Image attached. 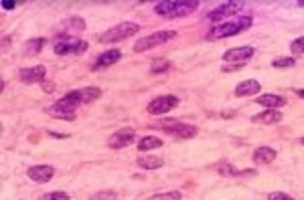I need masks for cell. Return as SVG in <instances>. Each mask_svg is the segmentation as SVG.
<instances>
[{"mask_svg":"<svg viewBox=\"0 0 304 200\" xmlns=\"http://www.w3.org/2000/svg\"><path fill=\"white\" fill-rule=\"evenodd\" d=\"M276 156H278V152L274 150V148H268V146H262V148H256V152H254V162L256 164H272L274 160H276Z\"/></svg>","mask_w":304,"mask_h":200,"instance_id":"obj_16","label":"cell"},{"mask_svg":"<svg viewBox=\"0 0 304 200\" xmlns=\"http://www.w3.org/2000/svg\"><path fill=\"white\" fill-rule=\"evenodd\" d=\"M26 174H28V178H31V180H35V182H41V184H45V182H49V180L53 178L55 170H53V166H47V164H39V166H31V168L26 170Z\"/></svg>","mask_w":304,"mask_h":200,"instance_id":"obj_13","label":"cell"},{"mask_svg":"<svg viewBox=\"0 0 304 200\" xmlns=\"http://www.w3.org/2000/svg\"><path fill=\"white\" fill-rule=\"evenodd\" d=\"M176 105H178V99L174 95H160V97L152 99L150 103H148V113H152V115H162V113L172 111Z\"/></svg>","mask_w":304,"mask_h":200,"instance_id":"obj_9","label":"cell"},{"mask_svg":"<svg viewBox=\"0 0 304 200\" xmlns=\"http://www.w3.org/2000/svg\"><path fill=\"white\" fill-rule=\"evenodd\" d=\"M18 77L22 83H43L45 77H47V69L43 65H37V67H22L18 71Z\"/></svg>","mask_w":304,"mask_h":200,"instance_id":"obj_10","label":"cell"},{"mask_svg":"<svg viewBox=\"0 0 304 200\" xmlns=\"http://www.w3.org/2000/svg\"><path fill=\"white\" fill-rule=\"evenodd\" d=\"M138 32H140V24H136V22H120V24L108 28V30L100 36V43H104V45L120 43V41L130 38V36H134V34H138Z\"/></svg>","mask_w":304,"mask_h":200,"instance_id":"obj_4","label":"cell"},{"mask_svg":"<svg viewBox=\"0 0 304 200\" xmlns=\"http://www.w3.org/2000/svg\"><path fill=\"white\" fill-rule=\"evenodd\" d=\"M262 89V85H260V81H256V79H246V81H241L237 87H235V95L237 97H246V95H256L258 91Z\"/></svg>","mask_w":304,"mask_h":200,"instance_id":"obj_17","label":"cell"},{"mask_svg":"<svg viewBox=\"0 0 304 200\" xmlns=\"http://www.w3.org/2000/svg\"><path fill=\"white\" fill-rule=\"evenodd\" d=\"M290 53L292 55H302L304 53V36H298L290 43Z\"/></svg>","mask_w":304,"mask_h":200,"instance_id":"obj_24","label":"cell"},{"mask_svg":"<svg viewBox=\"0 0 304 200\" xmlns=\"http://www.w3.org/2000/svg\"><path fill=\"white\" fill-rule=\"evenodd\" d=\"M294 93H296V95H298V97H304V89H296V91H294Z\"/></svg>","mask_w":304,"mask_h":200,"instance_id":"obj_35","label":"cell"},{"mask_svg":"<svg viewBox=\"0 0 304 200\" xmlns=\"http://www.w3.org/2000/svg\"><path fill=\"white\" fill-rule=\"evenodd\" d=\"M254 55H256V49H254V47H235V49L225 51L223 61H227V63H246V61H250Z\"/></svg>","mask_w":304,"mask_h":200,"instance_id":"obj_11","label":"cell"},{"mask_svg":"<svg viewBox=\"0 0 304 200\" xmlns=\"http://www.w3.org/2000/svg\"><path fill=\"white\" fill-rule=\"evenodd\" d=\"M138 166L140 168H144V170H158V168H162V160L160 158H156V156H138Z\"/></svg>","mask_w":304,"mask_h":200,"instance_id":"obj_19","label":"cell"},{"mask_svg":"<svg viewBox=\"0 0 304 200\" xmlns=\"http://www.w3.org/2000/svg\"><path fill=\"white\" fill-rule=\"evenodd\" d=\"M294 59L292 57H282V59H274L272 61V65L276 67V69H280V67H294Z\"/></svg>","mask_w":304,"mask_h":200,"instance_id":"obj_26","label":"cell"},{"mask_svg":"<svg viewBox=\"0 0 304 200\" xmlns=\"http://www.w3.org/2000/svg\"><path fill=\"white\" fill-rule=\"evenodd\" d=\"M160 146H162V140L156 138V136H144V138L138 142V150H140V152H148V150L160 148Z\"/></svg>","mask_w":304,"mask_h":200,"instance_id":"obj_20","label":"cell"},{"mask_svg":"<svg viewBox=\"0 0 304 200\" xmlns=\"http://www.w3.org/2000/svg\"><path fill=\"white\" fill-rule=\"evenodd\" d=\"M244 8V2H239V0H229V2H223V4H219L215 10H211V12H207V20H211V22H221L223 18H227V16H231V14H235V12H239Z\"/></svg>","mask_w":304,"mask_h":200,"instance_id":"obj_8","label":"cell"},{"mask_svg":"<svg viewBox=\"0 0 304 200\" xmlns=\"http://www.w3.org/2000/svg\"><path fill=\"white\" fill-rule=\"evenodd\" d=\"M298 6H302V8H304V0H300V2H298Z\"/></svg>","mask_w":304,"mask_h":200,"instance_id":"obj_36","label":"cell"},{"mask_svg":"<svg viewBox=\"0 0 304 200\" xmlns=\"http://www.w3.org/2000/svg\"><path fill=\"white\" fill-rule=\"evenodd\" d=\"M77 91H79V97H81L83 103H89V101H94L102 95L100 87H83V89H77Z\"/></svg>","mask_w":304,"mask_h":200,"instance_id":"obj_21","label":"cell"},{"mask_svg":"<svg viewBox=\"0 0 304 200\" xmlns=\"http://www.w3.org/2000/svg\"><path fill=\"white\" fill-rule=\"evenodd\" d=\"M114 198H116L114 192H104V194H96L92 200H114Z\"/></svg>","mask_w":304,"mask_h":200,"instance_id":"obj_31","label":"cell"},{"mask_svg":"<svg viewBox=\"0 0 304 200\" xmlns=\"http://www.w3.org/2000/svg\"><path fill=\"white\" fill-rule=\"evenodd\" d=\"M158 128L164 130V132L170 134V136H178V138H185V140L195 138V136L199 134V130H197L195 126L185 124V122H178V119H166V122H160Z\"/></svg>","mask_w":304,"mask_h":200,"instance_id":"obj_6","label":"cell"},{"mask_svg":"<svg viewBox=\"0 0 304 200\" xmlns=\"http://www.w3.org/2000/svg\"><path fill=\"white\" fill-rule=\"evenodd\" d=\"M148 200H180V192L172 190V192H162V194H154Z\"/></svg>","mask_w":304,"mask_h":200,"instance_id":"obj_25","label":"cell"},{"mask_svg":"<svg viewBox=\"0 0 304 200\" xmlns=\"http://www.w3.org/2000/svg\"><path fill=\"white\" fill-rule=\"evenodd\" d=\"M172 69V65L168 63V61H156V63H152V73L156 75V73H166V71H170Z\"/></svg>","mask_w":304,"mask_h":200,"instance_id":"obj_23","label":"cell"},{"mask_svg":"<svg viewBox=\"0 0 304 200\" xmlns=\"http://www.w3.org/2000/svg\"><path fill=\"white\" fill-rule=\"evenodd\" d=\"M43 89H45L47 93H51V91H53V83H45V81H43Z\"/></svg>","mask_w":304,"mask_h":200,"instance_id":"obj_33","label":"cell"},{"mask_svg":"<svg viewBox=\"0 0 304 200\" xmlns=\"http://www.w3.org/2000/svg\"><path fill=\"white\" fill-rule=\"evenodd\" d=\"M252 119H254V122H258V124L272 126V124H280V122L284 119V115H282L278 109H266V111H262V113H258V115H254Z\"/></svg>","mask_w":304,"mask_h":200,"instance_id":"obj_18","label":"cell"},{"mask_svg":"<svg viewBox=\"0 0 304 200\" xmlns=\"http://www.w3.org/2000/svg\"><path fill=\"white\" fill-rule=\"evenodd\" d=\"M81 103H83V101H81L77 89H75V91H67L59 101H55V103L47 109V113H51V115H55V117H59V119L71 122L73 115H75V109H77Z\"/></svg>","mask_w":304,"mask_h":200,"instance_id":"obj_1","label":"cell"},{"mask_svg":"<svg viewBox=\"0 0 304 200\" xmlns=\"http://www.w3.org/2000/svg\"><path fill=\"white\" fill-rule=\"evenodd\" d=\"M199 8L197 0H162L154 6V12L160 16H187Z\"/></svg>","mask_w":304,"mask_h":200,"instance_id":"obj_2","label":"cell"},{"mask_svg":"<svg viewBox=\"0 0 304 200\" xmlns=\"http://www.w3.org/2000/svg\"><path fill=\"white\" fill-rule=\"evenodd\" d=\"M65 26L71 28V30H83V28H85V22H83V18H69Z\"/></svg>","mask_w":304,"mask_h":200,"instance_id":"obj_27","label":"cell"},{"mask_svg":"<svg viewBox=\"0 0 304 200\" xmlns=\"http://www.w3.org/2000/svg\"><path fill=\"white\" fill-rule=\"evenodd\" d=\"M136 140V132L134 130H118L114 136H110V148H116V150H120V148H126V146H130L132 142Z\"/></svg>","mask_w":304,"mask_h":200,"instance_id":"obj_12","label":"cell"},{"mask_svg":"<svg viewBox=\"0 0 304 200\" xmlns=\"http://www.w3.org/2000/svg\"><path fill=\"white\" fill-rule=\"evenodd\" d=\"M219 172H221V174H225V176H239V174H241V170H237V168H233L231 164H221V168H219Z\"/></svg>","mask_w":304,"mask_h":200,"instance_id":"obj_28","label":"cell"},{"mask_svg":"<svg viewBox=\"0 0 304 200\" xmlns=\"http://www.w3.org/2000/svg\"><path fill=\"white\" fill-rule=\"evenodd\" d=\"M49 136H53V138H69V136H65V134H55V132H51Z\"/></svg>","mask_w":304,"mask_h":200,"instance_id":"obj_34","label":"cell"},{"mask_svg":"<svg viewBox=\"0 0 304 200\" xmlns=\"http://www.w3.org/2000/svg\"><path fill=\"white\" fill-rule=\"evenodd\" d=\"M256 103L262 105V107H266V109H280V107H284L288 101H286V97H282V95L264 93V95H260V97L256 99Z\"/></svg>","mask_w":304,"mask_h":200,"instance_id":"obj_14","label":"cell"},{"mask_svg":"<svg viewBox=\"0 0 304 200\" xmlns=\"http://www.w3.org/2000/svg\"><path fill=\"white\" fill-rule=\"evenodd\" d=\"M43 200H69V194L67 192H49L43 196Z\"/></svg>","mask_w":304,"mask_h":200,"instance_id":"obj_29","label":"cell"},{"mask_svg":"<svg viewBox=\"0 0 304 200\" xmlns=\"http://www.w3.org/2000/svg\"><path fill=\"white\" fill-rule=\"evenodd\" d=\"M45 43H47V41H45V38H41V36H37V38H31V41L26 43V51H28L31 55H37V53H39V51L45 47Z\"/></svg>","mask_w":304,"mask_h":200,"instance_id":"obj_22","label":"cell"},{"mask_svg":"<svg viewBox=\"0 0 304 200\" xmlns=\"http://www.w3.org/2000/svg\"><path fill=\"white\" fill-rule=\"evenodd\" d=\"M16 6V2H10V0H2V8L4 10H12Z\"/></svg>","mask_w":304,"mask_h":200,"instance_id":"obj_32","label":"cell"},{"mask_svg":"<svg viewBox=\"0 0 304 200\" xmlns=\"http://www.w3.org/2000/svg\"><path fill=\"white\" fill-rule=\"evenodd\" d=\"M252 26V18L250 16H244L239 20H233V22H219L215 24L209 32H207V38L215 41V38H225V36H233V34H239L241 30L250 28Z\"/></svg>","mask_w":304,"mask_h":200,"instance_id":"obj_3","label":"cell"},{"mask_svg":"<svg viewBox=\"0 0 304 200\" xmlns=\"http://www.w3.org/2000/svg\"><path fill=\"white\" fill-rule=\"evenodd\" d=\"M172 38H176V32H174V30H158V32H152L148 36L136 41L134 51H136V53H144V51H150L154 47L164 45V43H168V41H172Z\"/></svg>","mask_w":304,"mask_h":200,"instance_id":"obj_5","label":"cell"},{"mask_svg":"<svg viewBox=\"0 0 304 200\" xmlns=\"http://www.w3.org/2000/svg\"><path fill=\"white\" fill-rule=\"evenodd\" d=\"M268 200H294L290 194H284V192H272L270 196H268Z\"/></svg>","mask_w":304,"mask_h":200,"instance_id":"obj_30","label":"cell"},{"mask_svg":"<svg viewBox=\"0 0 304 200\" xmlns=\"http://www.w3.org/2000/svg\"><path fill=\"white\" fill-rule=\"evenodd\" d=\"M55 55H79V53H85L87 51V43L83 38H75V36H63L61 41L55 43L53 47Z\"/></svg>","mask_w":304,"mask_h":200,"instance_id":"obj_7","label":"cell"},{"mask_svg":"<svg viewBox=\"0 0 304 200\" xmlns=\"http://www.w3.org/2000/svg\"><path fill=\"white\" fill-rule=\"evenodd\" d=\"M120 59H122V53H120L118 49L106 51V53H102V55L98 57V61H96V65H94V69H96V71H98V69H106V67L114 65V63H118Z\"/></svg>","mask_w":304,"mask_h":200,"instance_id":"obj_15","label":"cell"},{"mask_svg":"<svg viewBox=\"0 0 304 200\" xmlns=\"http://www.w3.org/2000/svg\"><path fill=\"white\" fill-rule=\"evenodd\" d=\"M302 144H304V138H302Z\"/></svg>","mask_w":304,"mask_h":200,"instance_id":"obj_37","label":"cell"}]
</instances>
